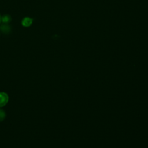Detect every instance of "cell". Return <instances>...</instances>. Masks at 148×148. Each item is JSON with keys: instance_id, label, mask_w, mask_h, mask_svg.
Listing matches in <instances>:
<instances>
[{"instance_id": "3957f363", "label": "cell", "mask_w": 148, "mask_h": 148, "mask_svg": "<svg viewBox=\"0 0 148 148\" xmlns=\"http://www.w3.org/2000/svg\"><path fill=\"white\" fill-rule=\"evenodd\" d=\"M0 29L2 32L5 33V34H8L10 32L11 28H10V26L8 25V24L3 23L0 26Z\"/></svg>"}, {"instance_id": "6da1fadb", "label": "cell", "mask_w": 148, "mask_h": 148, "mask_svg": "<svg viewBox=\"0 0 148 148\" xmlns=\"http://www.w3.org/2000/svg\"><path fill=\"white\" fill-rule=\"evenodd\" d=\"M9 101L8 95L4 92H0V107H3L6 105Z\"/></svg>"}, {"instance_id": "277c9868", "label": "cell", "mask_w": 148, "mask_h": 148, "mask_svg": "<svg viewBox=\"0 0 148 148\" xmlns=\"http://www.w3.org/2000/svg\"><path fill=\"white\" fill-rule=\"evenodd\" d=\"M11 17L8 14H5L1 17V21L4 24H8L11 21Z\"/></svg>"}, {"instance_id": "5b68a950", "label": "cell", "mask_w": 148, "mask_h": 148, "mask_svg": "<svg viewBox=\"0 0 148 148\" xmlns=\"http://www.w3.org/2000/svg\"><path fill=\"white\" fill-rule=\"evenodd\" d=\"M5 117H6L5 112L3 109H0V121H3L5 119Z\"/></svg>"}, {"instance_id": "8992f818", "label": "cell", "mask_w": 148, "mask_h": 148, "mask_svg": "<svg viewBox=\"0 0 148 148\" xmlns=\"http://www.w3.org/2000/svg\"><path fill=\"white\" fill-rule=\"evenodd\" d=\"M1 17L0 16V23H1Z\"/></svg>"}, {"instance_id": "7a4b0ae2", "label": "cell", "mask_w": 148, "mask_h": 148, "mask_svg": "<svg viewBox=\"0 0 148 148\" xmlns=\"http://www.w3.org/2000/svg\"><path fill=\"white\" fill-rule=\"evenodd\" d=\"M32 21L33 20L30 17H24L21 21V24L25 27H28L32 24Z\"/></svg>"}]
</instances>
